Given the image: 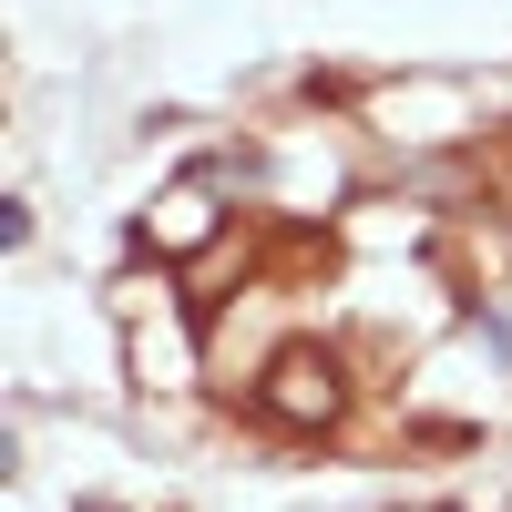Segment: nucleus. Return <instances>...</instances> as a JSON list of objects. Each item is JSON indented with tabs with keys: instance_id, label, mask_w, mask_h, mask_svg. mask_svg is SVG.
<instances>
[{
	"instance_id": "obj_1",
	"label": "nucleus",
	"mask_w": 512,
	"mask_h": 512,
	"mask_svg": "<svg viewBox=\"0 0 512 512\" xmlns=\"http://www.w3.org/2000/svg\"><path fill=\"white\" fill-rule=\"evenodd\" d=\"M267 410H277V420H297V431H318V420L349 410V379H338V359H328V349H287V359L267 369Z\"/></svg>"
},
{
	"instance_id": "obj_2",
	"label": "nucleus",
	"mask_w": 512,
	"mask_h": 512,
	"mask_svg": "<svg viewBox=\"0 0 512 512\" xmlns=\"http://www.w3.org/2000/svg\"><path fill=\"white\" fill-rule=\"evenodd\" d=\"M82 512H113V502H82Z\"/></svg>"
}]
</instances>
